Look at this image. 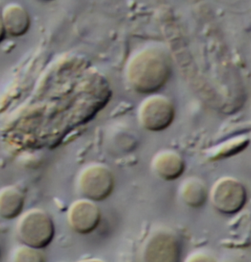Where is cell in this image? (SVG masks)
I'll return each mask as SVG.
<instances>
[{
    "mask_svg": "<svg viewBox=\"0 0 251 262\" xmlns=\"http://www.w3.org/2000/svg\"><path fill=\"white\" fill-rule=\"evenodd\" d=\"M17 233L20 240L26 246L41 249L51 243L55 228L47 213L41 209H33L20 218Z\"/></svg>",
    "mask_w": 251,
    "mask_h": 262,
    "instance_id": "1",
    "label": "cell"
},
{
    "mask_svg": "<svg viewBox=\"0 0 251 262\" xmlns=\"http://www.w3.org/2000/svg\"><path fill=\"white\" fill-rule=\"evenodd\" d=\"M114 183L110 169L102 164H94L86 168L79 179L82 194L94 201H102L110 195Z\"/></svg>",
    "mask_w": 251,
    "mask_h": 262,
    "instance_id": "2",
    "label": "cell"
},
{
    "mask_svg": "<svg viewBox=\"0 0 251 262\" xmlns=\"http://www.w3.org/2000/svg\"><path fill=\"white\" fill-rule=\"evenodd\" d=\"M70 226L80 233L94 231L100 221V211L94 201L78 200L72 203L68 213Z\"/></svg>",
    "mask_w": 251,
    "mask_h": 262,
    "instance_id": "3",
    "label": "cell"
},
{
    "mask_svg": "<svg viewBox=\"0 0 251 262\" xmlns=\"http://www.w3.org/2000/svg\"><path fill=\"white\" fill-rule=\"evenodd\" d=\"M6 35L13 37L24 36L30 28V19L28 11L23 6L11 4L2 13Z\"/></svg>",
    "mask_w": 251,
    "mask_h": 262,
    "instance_id": "4",
    "label": "cell"
},
{
    "mask_svg": "<svg viewBox=\"0 0 251 262\" xmlns=\"http://www.w3.org/2000/svg\"><path fill=\"white\" fill-rule=\"evenodd\" d=\"M153 167L160 177L173 180L179 177L184 169V162L181 156L173 151L158 154L153 161Z\"/></svg>",
    "mask_w": 251,
    "mask_h": 262,
    "instance_id": "5",
    "label": "cell"
},
{
    "mask_svg": "<svg viewBox=\"0 0 251 262\" xmlns=\"http://www.w3.org/2000/svg\"><path fill=\"white\" fill-rule=\"evenodd\" d=\"M147 254L150 261H175L176 259V241L170 234H158L148 243Z\"/></svg>",
    "mask_w": 251,
    "mask_h": 262,
    "instance_id": "6",
    "label": "cell"
},
{
    "mask_svg": "<svg viewBox=\"0 0 251 262\" xmlns=\"http://www.w3.org/2000/svg\"><path fill=\"white\" fill-rule=\"evenodd\" d=\"M24 206V196L16 187L8 186L0 191V216L13 219L19 215Z\"/></svg>",
    "mask_w": 251,
    "mask_h": 262,
    "instance_id": "7",
    "label": "cell"
},
{
    "mask_svg": "<svg viewBox=\"0 0 251 262\" xmlns=\"http://www.w3.org/2000/svg\"><path fill=\"white\" fill-rule=\"evenodd\" d=\"M226 189V190H223V193L216 189L214 194V201L217 202L224 198L217 203V206H218L217 207H221L222 211L226 213H234L242 208L245 202V191L242 186L236 184H229V188Z\"/></svg>",
    "mask_w": 251,
    "mask_h": 262,
    "instance_id": "8",
    "label": "cell"
},
{
    "mask_svg": "<svg viewBox=\"0 0 251 262\" xmlns=\"http://www.w3.org/2000/svg\"><path fill=\"white\" fill-rule=\"evenodd\" d=\"M183 199L190 206H197L204 201L205 193L201 185L196 182H187L183 189Z\"/></svg>",
    "mask_w": 251,
    "mask_h": 262,
    "instance_id": "9",
    "label": "cell"
},
{
    "mask_svg": "<svg viewBox=\"0 0 251 262\" xmlns=\"http://www.w3.org/2000/svg\"><path fill=\"white\" fill-rule=\"evenodd\" d=\"M36 248H30L26 246L25 248H21L18 250L16 253L15 259L18 261H40L43 259V256L40 254V252L38 251Z\"/></svg>",
    "mask_w": 251,
    "mask_h": 262,
    "instance_id": "10",
    "label": "cell"
},
{
    "mask_svg": "<svg viewBox=\"0 0 251 262\" xmlns=\"http://www.w3.org/2000/svg\"><path fill=\"white\" fill-rule=\"evenodd\" d=\"M6 36V30H5L4 25H3V18H2V13H0V43L4 39Z\"/></svg>",
    "mask_w": 251,
    "mask_h": 262,
    "instance_id": "11",
    "label": "cell"
}]
</instances>
